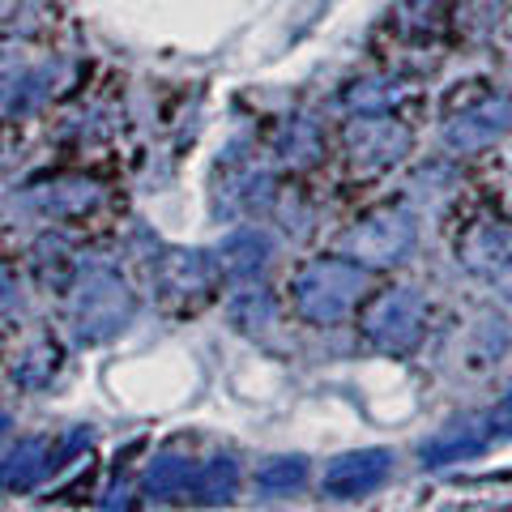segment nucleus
Listing matches in <instances>:
<instances>
[{"instance_id": "f257e3e1", "label": "nucleus", "mask_w": 512, "mask_h": 512, "mask_svg": "<svg viewBox=\"0 0 512 512\" xmlns=\"http://www.w3.org/2000/svg\"><path fill=\"white\" fill-rule=\"evenodd\" d=\"M363 295V265L350 256H316L291 278V303L308 325H338Z\"/></svg>"}, {"instance_id": "f03ea898", "label": "nucleus", "mask_w": 512, "mask_h": 512, "mask_svg": "<svg viewBox=\"0 0 512 512\" xmlns=\"http://www.w3.org/2000/svg\"><path fill=\"white\" fill-rule=\"evenodd\" d=\"M359 329L384 355H410L427 329V299L414 286H389V291L367 299Z\"/></svg>"}, {"instance_id": "7ed1b4c3", "label": "nucleus", "mask_w": 512, "mask_h": 512, "mask_svg": "<svg viewBox=\"0 0 512 512\" xmlns=\"http://www.w3.org/2000/svg\"><path fill=\"white\" fill-rule=\"evenodd\" d=\"M137 299L124 286L120 274L111 269H90L77 282V299H73V329L82 342H107L133 320Z\"/></svg>"}, {"instance_id": "20e7f679", "label": "nucleus", "mask_w": 512, "mask_h": 512, "mask_svg": "<svg viewBox=\"0 0 512 512\" xmlns=\"http://www.w3.org/2000/svg\"><path fill=\"white\" fill-rule=\"evenodd\" d=\"M419 239V222L402 205H384L372 210L367 218H359L346 235V256L359 265H397L406 261V252Z\"/></svg>"}, {"instance_id": "39448f33", "label": "nucleus", "mask_w": 512, "mask_h": 512, "mask_svg": "<svg viewBox=\"0 0 512 512\" xmlns=\"http://www.w3.org/2000/svg\"><path fill=\"white\" fill-rule=\"evenodd\" d=\"M346 150L363 171H384L410 154V128L389 111H359L346 124Z\"/></svg>"}, {"instance_id": "423d86ee", "label": "nucleus", "mask_w": 512, "mask_h": 512, "mask_svg": "<svg viewBox=\"0 0 512 512\" xmlns=\"http://www.w3.org/2000/svg\"><path fill=\"white\" fill-rule=\"evenodd\" d=\"M512 128V99L508 94H483L444 120V146L453 154H478L491 141H500Z\"/></svg>"}, {"instance_id": "0eeeda50", "label": "nucleus", "mask_w": 512, "mask_h": 512, "mask_svg": "<svg viewBox=\"0 0 512 512\" xmlns=\"http://www.w3.org/2000/svg\"><path fill=\"white\" fill-rule=\"evenodd\" d=\"M389 474H393V457L384 453V448H363V453H346L333 461L325 478H320V487H325L333 500H359V495L384 487Z\"/></svg>"}, {"instance_id": "6e6552de", "label": "nucleus", "mask_w": 512, "mask_h": 512, "mask_svg": "<svg viewBox=\"0 0 512 512\" xmlns=\"http://www.w3.org/2000/svg\"><path fill=\"white\" fill-rule=\"evenodd\" d=\"M52 466H56V448L47 440H26V444H18V453H9L5 461H0V487L26 491V487H35Z\"/></svg>"}, {"instance_id": "1a4fd4ad", "label": "nucleus", "mask_w": 512, "mask_h": 512, "mask_svg": "<svg viewBox=\"0 0 512 512\" xmlns=\"http://www.w3.org/2000/svg\"><path fill=\"white\" fill-rule=\"evenodd\" d=\"M483 444H487V436L474 423H453L423 444V461L427 466H444V461H461V457L483 453Z\"/></svg>"}, {"instance_id": "9d476101", "label": "nucleus", "mask_w": 512, "mask_h": 512, "mask_svg": "<svg viewBox=\"0 0 512 512\" xmlns=\"http://www.w3.org/2000/svg\"><path fill=\"white\" fill-rule=\"evenodd\" d=\"M461 261H466L470 269H478V274H495L504 261H508V239H504V231L500 227H491V222H483V227H474L466 239H461Z\"/></svg>"}, {"instance_id": "9b49d317", "label": "nucleus", "mask_w": 512, "mask_h": 512, "mask_svg": "<svg viewBox=\"0 0 512 512\" xmlns=\"http://www.w3.org/2000/svg\"><path fill=\"white\" fill-rule=\"evenodd\" d=\"M210 282H214V269L210 261H205L201 252H175L167 256V265H163V286L175 295H201V291H210Z\"/></svg>"}, {"instance_id": "f8f14e48", "label": "nucleus", "mask_w": 512, "mask_h": 512, "mask_svg": "<svg viewBox=\"0 0 512 512\" xmlns=\"http://www.w3.org/2000/svg\"><path fill=\"white\" fill-rule=\"evenodd\" d=\"M265 252H269V244L256 231H244V235H235V239H227V248H222V261H218V269L227 278H252L256 269L265 265Z\"/></svg>"}, {"instance_id": "ddd939ff", "label": "nucleus", "mask_w": 512, "mask_h": 512, "mask_svg": "<svg viewBox=\"0 0 512 512\" xmlns=\"http://www.w3.org/2000/svg\"><path fill=\"white\" fill-rule=\"evenodd\" d=\"M192 495H197V500H210V504L231 500L235 495V461H227V457L201 461L197 474H192Z\"/></svg>"}, {"instance_id": "4468645a", "label": "nucleus", "mask_w": 512, "mask_h": 512, "mask_svg": "<svg viewBox=\"0 0 512 512\" xmlns=\"http://www.w3.org/2000/svg\"><path fill=\"white\" fill-rule=\"evenodd\" d=\"M192 474H197V466L184 457H158L150 474H146V491L154 495H184L192 491Z\"/></svg>"}, {"instance_id": "2eb2a0df", "label": "nucleus", "mask_w": 512, "mask_h": 512, "mask_svg": "<svg viewBox=\"0 0 512 512\" xmlns=\"http://www.w3.org/2000/svg\"><path fill=\"white\" fill-rule=\"evenodd\" d=\"M94 197H99V192H94L90 184H56V188H47V192H39V210L43 214H86L90 205H94Z\"/></svg>"}, {"instance_id": "dca6fc26", "label": "nucleus", "mask_w": 512, "mask_h": 512, "mask_svg": "<svg viewBox=\"0 0 512 512\" xmlns=\"http://www.w3.org/2000/svg\"><path fill=\"white\" fill-rule=\"evenodd\" d=\"M303 474H308V466H303L299 457H274V461H265L261 470H256V487L261 491H291L303 483Z\"/></svg>"}, {"instance_id": "f3484780", "label": "nucleus", "mask_w": 512, "mask_h": 512, "mask_svg": "<svg viewBox=\"0 0 512 512\" xmlns=\"http://www.w3.org/2000/svg\"><path fill=\"white\" fill-rule=\"evenodd\" d=\"M231 316H235V325H244V329H261L274 320V303H269L265 291H248L231 303Z\"/></svg>"}, {"instance_id": "a211bd4d", "label": "nucleus", "mask_w": 512, "mask_h": 512, "mask_svg": "<svg viewBox=\"0 0 512 512\" xmlns=\"http://www.w3.org/2000/svg\"><path fill=\"white\" fill-rule=\"evenodd\" d=\"M56 363H60V350L52 342H43V346H35L18 363V380L22 384H47V380H52V372H56Z\"/></svg>"}, {"instance_id": "6ab92c4d", "label": "nucleus", "mask_w": 512, "mask_h": 512, "mask_svg": "<svg viewBox=\"0 0 512 512\" xmlns=\"http://www.w3.org/2000/svg\"><path fill=\"white\" fill-rule=\"evenodd\" d=\"M18 303V274L9 265H0V312Z\"/></svg>"}, {"instance_id": "aec40b11", "label": "nucleus", "mask_w": 512, "mask_h": 512, "mask_svg": "<svg viewBox=\"0 0 512 512\" xmlns=\"http://www.w3.org/2000/svg\"><path fill=\"white\" fill-rule=\"evenodd\" d=\"M491 282H495V291H500V295L512 303V256H508V261H504L500 269H495V274H491Z\"/></svg>"}, {"instance_id": "412c9836", "label": "nucleus", "mask_w": 512, "mask_h": 512, "mask_svg": "<svg viewBox=\"0 0 512 512\" xmlns=\"http://www.w3.org/2000/svg\"><path fill=\"white\" fill-rule=\"evenodd\" d=\"M491 427H500V431H512V393L504 397L500 406L491 410Z\"/></svg>"}, {"instance_id": "4be33fe9", "label": "nucleus", "mask_w": 512, "mask_h": 512, "mask_svg": "<svg viewBox=\"0 0 512 512\" xmlns=\"http://www.w3.org/2000/svg\"><path fill=\"white\" fill-rule=\"evenodd\" d=\"M5 427H9V419H5V410H0V436H5Z\"/></svg>"}]
</instances>
